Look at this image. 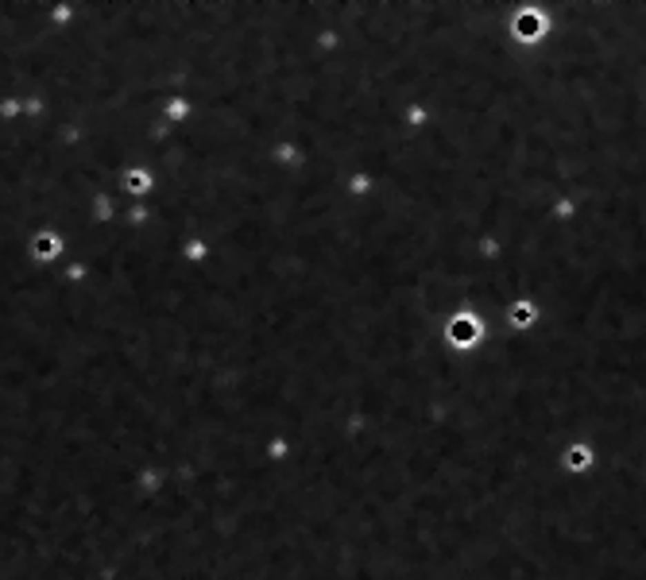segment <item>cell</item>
Listing matches in <instances>:
<instances>
[{
	"label": "cell",
	"mask_w": 646,
	"mask_h": 580,
	"mask_svg": "<svg viewBox=\"0 0 646 580\" xmlns=\"http://www.w3.org/2000/svg\"><path fill=\"white\" fill-rule=\"evenodd\" d=\"M31 252H35V259H50L55 252H59V240H55V237H39L35 244H31Z\"/></svg>",
	"instance_id": "cell-1"
}]
</instances>
